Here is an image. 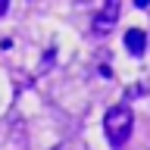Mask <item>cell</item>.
Listing matches in <instances>:
<instances>
[{"label": "cell", "instance_id": "cell-1", "mask_svg": "<svg viewBox=\"0 0 150 150\" xmlns=\"http://www.w3.org/2000/svg\"><path fill=\"white\" fill-rule=\"evenodd\" d=\"M131 128H134V112H131L128 103H116V106H110L106 110V116H103V134H106V141H110V147H125L131 138Z\"/></svg>", "mask_w": 150, "mask_h": 150}, {"label": "cell", "instance_id": "cell-2", "mask_svg": "<svg viewBox=\"0 0 150 150\" xmlns=\"http://www.w3.org/2000/svg\"><path fill=\"white\" fill-rule=\"evenodd\" d=\"M119 9H122V0H103V9L97 13V19H94V31H97V35L112 31L116 22H119Z\"/></svg>", "mask_w": 150, "mask_h": 150}, {"label": "cell", "instance_id": "cell-3", "mask_svg": "<svg viewBox=\"0 0 150 150\" xmlns=\"http://www.w3.org/2000/svg\"><path fill=\"white\" fill-rule=\"evenodd\" d=\"M125 50H128L131 56H144V50H147V35H144L141 28H128V31H125Z\"/></svg>", "mask_w": 150, "mask_h": 150}, {"label": "cell", "instance_id": "cell-4", "mask_svg": "<svg viewBox=\"0 0 150 150\" xmlns=\"http://www.w3.org/2000/svg\"><path fill=\"white\" fill-rule=\"evenodd\" d=\"M6 9H9V0H0V16H6Z\"/></svg>", "mask_w": 150, "mask_h": 150}, {"label": "cell", "instance_id": "cell-5", "mask_svg": "<svg viewBox=\"0 0 150 150\" xmlns=\"http://www.w3.org/2000/svg\"><path fill=\"white\" fill-rule=\"evenodd\" d=\"M134 6H141V9H147V6H150V0H134Z\"/></svg>", "mask_w": 150, "mask_h": 150}, {"label": "cell", "instance_id": "cell-6", "mask_svg": "<svg viewBox=\"0 0 150 150\" xmlns=\"http://www.w3.org/2000/svg\"><path fill=\"white\" fill-rule=\"evenodd\" d=\"M53 150H66V147H53Z\"/></svg>", "mask_w": 150, "mask_h": 150}]
</instances>
